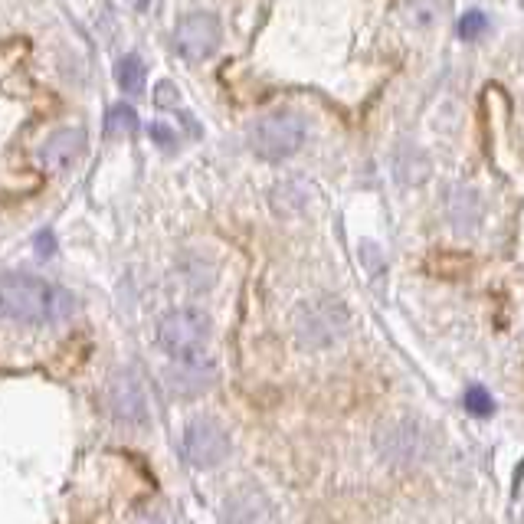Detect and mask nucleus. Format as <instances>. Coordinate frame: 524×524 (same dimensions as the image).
<instances>
[{
  "label": "nucleus",
  "mask_w": 524,
  "mask_h": 524,
  "mask_svg": "<svg viewBox=\"0 0 524 524\" xmlns=\"http://www.w3.org/2000/svg\"><path fill=\"white\" fill-rule=\"evenodd\" d=\"M69 312H73V295L59 285L27 272L0 276V318L20 325H56Z\"/></svg>",
  "instance_id": "f257e3e1"
},
{
  "label": "nucleus",
  "mask_w": 524,
  "mask_h": 524,
  "mask_svg": "<svg viewBox=\"0 0 524 524\" xmlns=\"http://www.w3.org/2000/svg\"><path fill=\"white\" fill-rule=\"evenodd\" d=\"M305 141V122L292 112L266 115L249 128V145L262 161H282L292 158Z\"/></svg>",
  "instance_id": "f03ea898"
},
{
  "label": "nucleus",
  "mask_w": 524,
  "mask_h": 524,
  "mask_svg": "<svg viewBox=\"0 0 524 524\" xmlns=\"http://www.w3.org/2000/svg\"><path fill=\"white\" fill-rule=\"evenodd\" d=\"M207 338H210V318L200 308H174L158 325V344L171 357L204 351Z\"/></svg>",
  "instance_id": "7ed1b4c3"
},
{
  "label": "nucleus",
  "mask_w": 524,
  "mask_h": 524,
  "mask_svg": "<svg viewBox=\"0 0 524 524\" xmlns=\"http://www.w3.org/2000/svg\"><path fill=\"white\" fill-rule=\"evenodd\" d=\"M348 325V308L338 299H315L299 308L295 318V335L305 348H328Z\"/></svg>",
  "instance_id": "20e7f679"
},
{
  "label": "nucleus",
  "mask_w": 524,
  "mask_h": 524,
  "mask_svg": "<svg viewBox=\"0 0 524 524\" xmlns=\"http://www.w3.org/2000/svg\"><path fill=\"white\" fill-rule=\"evenodd\" d=\"M226 452H230V439H226V433L213 420L200 416V420H194L187 426L184 456H187L190 466L213 469V466H220V462L226 459Z\"/></svg>",
  "instance_id": "39448f33"
},
{
  "label": "nucleus",
  "mask_w": 524,
  "mask_h": 524,
  "mask_svg": "<svg viewBox=\"0 0 524 524\" xmlns=\"http://www.w3.org/2000/svg\"><path fill=\"white\" fill-rule=\"evenodd\" d=\"M220 46V20L213 14H187L174 30V50L184 59H207Z\"/></svg>",
  "instance_id": "423d86ee"
},
{
  "label": "nucleus",
  "mask_w": 524,
  "mask_h": 524,
  "mask_svg": "<svg viewBox=\"0 0 524 524\" xmlns=\"http://www.w3.org/2000/svg\"><path fill=\"white\" fill-rule=\"evenodd\" d=\"M109 407L112 413L118 416L122 423H131V426H138V423H145L148 420V397H145V387H141V380L125 371V374H118L112 380V387H109Z\"/></svg>",
  "instance_id": "0eeeda50"
},
{
  "label": "nucleus",
  "mask_w": 524,
  "mask_h": 524,
  "mask_svg": "<svg viewBox=\"0 0 524 524\" xmlns=\"http://www.w3.org/2000/svg\"><path fill=\"white\" fill-rule=\"evenodd\" d=\"M174 367L168 371V387L177 393V397H197L200 390H207L217 377V367H213L210 357L187 354V357H174Z\"/></svg>",
  "instance_id": "6e6552de"
},
{
  "label": "nucleus",
  "mask_w": 524,
  "mask_h": 524,
  "mask_svg": "<svg viewBox=\"0 0 524 524\" xmlns=\"http://www.w3.org/2000/svg\"><path fill=\"white\" fill-rule=\"evenodd\" d=\"M380 452H384L390 462L416 459V452H420V430H416V423H410V420L390 423L384 436H380Z\"/></svg>",
  "instance_id": "1a4fd4ad"
},
{
  "label": "nucleus",
  "mask_w": 524,
  "mask_h": 524,
  "mask_svg": "<svg viewBox=\"0 0 524 524\" xmlns=\"http://www.w3.org/2000/svg\"><path fill=\"white\" fill-rule=\"evenodd\" d=\"M82 148H86V131L82 128H63L46 141L40 158H43L46 168H66V164H73L79 158Z\"/></svg>",
  "instance_id": "9d476101"
},
{
  "label": "nucleus",
  "mask_w": 524,
  "mask_h": 524,
  "mask_svg": "<svg viewBox=\"0 0 524 524\" xmlns=\"http://www.w3.org/2000/svg\"><path fill=\"white\" fill-rule=\"evenodd\" d=\"M145 63H141V56H135V53H128V56H122L115 63V82H118V89L122 92H141L145 89Z\"/></svg>",
  "instance_id": "9b49d317"
},
{
  "label": "nucleus",
  "mask_w": 524,
  "mask_h": 524,
  "mask_svg": "<svg viewBox=\"0 0 524 524\" xmlns=\"http://www.w3.org/2000/svg\"><path fill=\"white\" fill-rule=\"evenodd\" d=\"M105 131L115 138V135H135L138 131V115L131 105H115V109L105 115Z\"/></svg>",
  "instance_id": "f8f14e48"
},
{
  "label": "nucleus",
  "mask_w": 524,
  "mask_h": 524,
  "mask_svg": "<svg viewBox=\"0 0 524 524\" xmlns=\"http://www.w3.org/2000/svg\"><path fill=\"white\" fill-rule=\"evenodd\" d=\"M466 410L472 416H492L495 413L492 393H488L485 387H469V393H466Z\"/></svg>",
  "instance_id": "ddd939ff"
},
{
  "label": "nucleus",
  "mask_w": 524,
  "mask_h": 524,
  "mask_svg": "<svg viewBox=\"0 0 524 524\" xmlns=\"http://www.w3.org/2000/svg\"><path fill=\"white\" fill-rule=\"evenodd\" d=\"M485 30H488V17L482 14V10H472V14H466L459 20V37L462 40H479Z\"/></svg>",
  "instance_id": "4468645a"
},
{
  "label": "nucleus",
  "mask_w": 524,
  "mask_h": 524,
  "mask_svg": "<svg viewBox=\"0 0 524 524\" xmlns=\"http://www.w3.org/2000/svg\"><path fill=\"white\" fill-rule=\"evenodd\" d=\"M151 138L158 141L161 148H168V151L177 148V138L171 135V128H168V125H161V122H158V125H151Z\"/></svg>",
  "instance_id": "2eb2a0df"
},
{
  "label": "nucleus",
  "mask_w": 524,
  "mask_h": 524,
  "mask_svg": "<svg viewBox=\"0 0 524 524\" xmlns=\"http://www.w3.org/2000/svg\"><path fill=\"white\" fill-rule=\"evenodd\" d=\"M37 249H40L43 256H53V249H56V243H53V233H40Z\"/></svg>",
  "instance_id": "dca6fc26"
},
{
  "label": "nucleus",
  "mask_w": 524,
  "mask_h": 524,
  "mask_svg": "<svg viewBox=\"0 0 524 524\" xmlns=\"http://www.w3.org/2000/svg\"><path fill=\"white\" fill-rule=\"evenodd\" d=\"M131 7H135V10H148L151 0H131Z\"/></svg>",
  "instance_id": "f3484780"
}]
</instances>
